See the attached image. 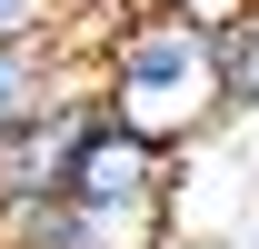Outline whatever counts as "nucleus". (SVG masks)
Masks as SVG:
<instances>
[{"instance_id": "obj_1", "label": "nucleus", "mask_w": 259, "mask_h": 249, "mask_svg": "<svg viewBox=\"0 0 259 249\" xmlns=\"http://www.w3.org/2000/svg\"><path fill=\"white\" fill-rule=\"evenodd\" d=\"M90 90L130 140H150L169 159L199 130H220V80H209V30L199 20H120L90 50Z\"/></svg>"}, {"instance_id": "obj_2", "label": "nucleus", "mask_w": 259, "mask_h": 249, "mask_svg": "<svg viewBox=\"0 0 259 249\" xmlns=\"http://www.w3.org/2000/svg\"><path fill=\"white\" fill-rule=\"evenodd\" d=\"M50 189H60L80 219H100L120 249H140L150 229H160L169 189H180V159H169V150H150V140H130V130L100 110V120L70 140V159L50 170Z\"/></svg>"}, {"instance_id": "obj_3", "label": "nucleus", "mask_w": 259, "mask_h": 249, "mask_svg": "<svg viewBox=\"0 0 259 249\" xmlns=\"http://www.w3.org/2000/svg\"><path fill=\"white\" fill-rule=\"evenodd\" d=\"M70 70H90V50H70V40H40V50H0V150L20 140V130L50 110Z\"/></svg>"}, {"instance_id": "obj_4", "label": "nucleus", "mask_w": 259, "mask_h": 249, "mask_svg": "<svg viewBox=\"0 0 259 249\" xmlns=\"http://www.w3.org/2000/svg\"><path fill=\"white\" fill-rule=\"evenodd\" d=\"M0 249H120L100 219H80L60 189H30V199H10L0 210Z\"/></svg>"}, {"instance_id": "obj_5", "label": "nucleus", "mask_w": 259, "mask_h": 249, "mask_svg": "<svg viewBox=\"0 0 259 249\" xmlns=\"http://www.w3.org/2000/svg\"><path fill=\"white\" fill-rule=\"evenodd\" d=\"M209 80H220V120L259 110V0H239L229 20H209Z\"/></svg>"}, {"instance_id": "obj_6", "label": "nucleus", "mask_w": 259, "mask_h": 249, "mask_svg": "<svg viewBox=\"0 0 259 249\" xmlns=\"http://www.w3.org/2000/svg\"><path fill=\"white\" fill-rule=\"evenodd\" d=\"M80 0H0V50H40V40H70Z\"/></svg>"}, {"instance_id": "obj_7", "label": "nucleus", "mask_w": 259, "mask_h": 249, "mask_svg": "<svg viewBox=\"0 0 259 249\" xmlns=\"http://www.w3.org/2000/svg\"><path fill=\"white\" fill-rule=\"evenodd\" d=\"M229 10H239V0H120V20H199V30L229 20Z\"/></svg>"}]
</instances>
